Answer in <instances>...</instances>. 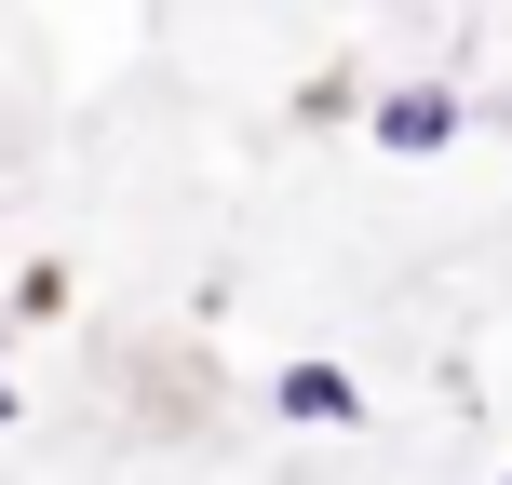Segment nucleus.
<instances>
[{"instance_id": "1", "label": "nucleus", "mask_w": 512, "mask_h": 485, "mask_svg": "<svg viewBox=\"0 0 512 485\" xmlns=\"http://www.w3.org/2000/svg\"><path fill=\"white\" fill-rule=\"evenodd\" d=\"M364 135H378L391 162H432V149L472 135V95H459V81H391V95L364 108Z\"/></svg>"}, {"instance_id": "5", "label": "nucleus", "mask_w": 512, "mask_h": 485, "mask_svg": "<svg viewBox=\"0 0 512 485\" xmlns=\"http://www.w3.org/2000/svg\"><path fill=\"white\" fill-rule=\"evenodd\" d=\"M499 485H512V472H499Z\"/></svg>"}, {"instance_id": "3", "label": "nucleus", "mask_w": 512, "mask_h": 485, "mask_svg": "<svg viewBox=\"0 0 512 485\" xmlns=\"http://www.w3.org/2000/svg\"><path fill=\"white\" fill-rule=\"evenodd\" d=\"M0 432H14V378H0Z\"/></svg>"}, {"instance_id": "2", "label": "nucleus", "mask_w": 512, "mask_h": 485, "mask_svg": "<svg viewBox=\"0 0 512 485\" xmlns=\"http://www.w3.org/2000/svg\"><path fill=\"white\" fill-rule=\"evenodd\" d=\"M270 405L297 418V432H364V391H351V364H310V351L270 378Z\"/></svg>"}, {"instance_id": "4", "label": "nucleus", "mask_w": 512, "mask_h": 485, "mask_svg": "<svg viewBox=\"0 0 512 485\" xmlns=\"http://www.w3.org/2000/svg\"><path fill=\"white\" fill-rule=\"evenodd\" d=\"M486 122H499V135H512V95H499V108H486Z\"/></svg>"}]
</instances>
